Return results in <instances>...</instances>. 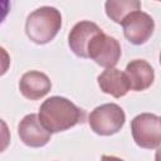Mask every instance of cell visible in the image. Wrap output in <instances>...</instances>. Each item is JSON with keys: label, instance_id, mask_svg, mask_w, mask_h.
I'll return each instance as SVG.
<instances>
[{"label": "cell", "instance_id": "obj_12", "mask_svg": "<svg viewBox=\"0 0 161 161\" xmlns=\"http://www.w3.org/2000/svg\"><path fill=\"white\" fill-rule=\"evenodd\" d=\"M107 16L114 23L121 24L132 11L141 10V3L137 0H109L104 4Z\"/></svg>", "mask_w": 161, "mask_h": 161}, {"label": "cell", "instance_id": "obj_13", "mask_svg": "<svg viewBox=\"0 0 161 161\" xmlns=\"http://www.w3.org/2000/svg\"><path fill=\"white\" fill-rule=\"evenodd\" d=\"M10 143V131L5 121L0 118V152L5 151Z\"/></svg>", "mask_w": 161, "mask_h": 161}, {"label": "cell", "instance_id": "obj_5", "mask_svg": "<svg viewBox=\"0 0 161 161\" xmlns=\"http://www.w3.org/2000/svg\"><path fill=\"white\" fill-rule=\"evenodd\" d=\"M87 58L93 59L98 65L107 69L113 68L121 58V45L118 40L101 31L91 40Z\"/></svg>", "mask_w": 161, "mask_h": 161}, {"label": "cell", "instance_id": "obj_14", "mask_svg": "<svg viewBox=\"0 0 161 161\" xmlns=\"http://www.w3.org/2000/svg\"><path fill=\"white\" fill-rule=\"evenodd\" d=\"M9 67H10V55L3 47H0V77L8 72Z\"/></svg>", "mask_w": 161, "mask_h": 161}, {"label": "cell", "instance_id": "obj_6", "mask_svg": "<svg viewBox=\"0 0 161 161\" xmlns=\"http://www.w3.org/2000/svg\"><path fill=\"white\" fill-rule=\"evenodd\" d=\"M121 25L123 28V34L126 39L135 45H141L146 43L151 38L155 29L153 19L141 10H136L128 14L123 19Z\"/></svg>", "mask_w": 161, "mask_h": 161}, {"label": "cell", "instance_id": "obj_15", "mask_svg": "<svg viewBox=\"0 0 161 161\" xmlns=\"http://www.w3.org/2000/svg\"><path fill=\"white\" fill-rule=\"evenodd\" d=\"M9 11H10V3L6 0H0V24L4 21Z\"/></svg>", "mask_w": 161, "mask_h": 161}, {"label": "cell", "instance_id": "obj_11", "mask_svg": "<svg viewBox=\"0 0 161 161\" xmlns=\"http://www.w3.org/2000/svg\"><path fill=\"white\" fill-rule=\"evenodd\" d=\"M97 82L101 91L116 98L123 97L130 91V83L125 72H121L116 68H108L103 70L98 75Z\"/></svg>", "mask_w": 161, "mask_h": 161}, {"label": "cell", "instance_id": "obj_7", "mask_svg": "<svg viewBox=\"0 0 161 161\" xmlns=\"http://www.w3.org/2000/svg\"><path fill=\"white\" fill-rule=\"evenodd\" d=\"M20 140L29 147H42L50 140L52 133L48 132L40 123L38 114H26L18 126Z\"/></svg>", "mask_w": 161, "mask_h": 161}, {"label": "cell", "instance_id": "obj_2", "mask_svg": "<svg viewBox=\"0 0 161 161\" xmlns=\"http://www.w3.org/2000/svg\"><path fill=\"white\" fill-rule=\"evenodd\" d=\"M62 28V15L53 6H42L29 14L25 21L28 38L36 44H47Z\"/></svg>", "mask_w": 161, "mask_h": 161}, {"label": "cell", "instance_id": "obj_1", "mask_svg": "<svg viewBox=\"0 0 161 161\" xmlns=\"http://www.w3.org/2000/svg\"><path fill=\"white\" fill-rule=\"evenodd\" d=\"M38 118L48 132L54 133L69 130L82 122L84 112L69 99L54 96L43 102Z\"/></svg>", "mask_w": 161, "mask_h": 161}, {"label": "cell", "instance_id": "obj_9", "mask_svg": "<svg viewBox=\"0 0 161 161\" xmlns=\"http://www.w3.org/2000/svg\"><path fill=\"white\" fill-rule=\"evenodd\" d=\"M52 88L50 79L47 74L30 70L23 74L19 80V89L20 93L28 99H39L44 97Z\"/></svg>", "mask_w": 161, "mask_h": 161}, {"label": "cell", "instance_id": "obj_4", "mask_svg": "<svg viewBox=\"0 0 161 161\" xmlns=\"http://www.w3.org/2000/svg\"><path fill=\"white\" fill-rule=\"evenodd\" d=\"M135 142L143 148H156L161 141L160 117L152 113H141L131 121Z\"/></svg>", "mask_w": 161, "mask_h": 161}, {"label": "cell", "instance_id": "obj_10", "mask_svg": "<svg viewBox=\"0 0 161 161\" xmlns=\"http://www.w3.org/2000/svg\"><path fill=\"white\" fill-rule=\"evenodd\" d=\"M125 74L130 83V89L145 91L147 89L155 79V72L150 63L143 59L131 60L125 70Z\"/></svg>", "mask_w": 161, "mask_h": 161}, {"label": "cell", "instance_id": "obj_8", "mask_svg": "<svg viewBox=\"0 0 161 161\" xmlns=\"http://www.w3.org/2000/svg\"><path fill=\"white\" fill-rule=\"evenodd\" d=\"M101 31H102L101 28L92 21L84 20V21L77 23L72 28L69 36H68L70 50L77 57L87 58V50H88V45L91 40Z\"/></svg>", "mask_w": 161, "mask_h": 161}, {"label": "cell", "instance_id": "obj_3", "mask_svg": "<svg viewBox=\"0 0 161 161\" xmlns=\"http://www.w3.org/2000/svg\"><path fill=\"white\" fill-rule=\"evenodd\" d=\"M126 114L116 103H106L96 107L88 118V123L97 135L111 136L117 133L125 125Z\"/></svg>", "mask_w": 161, "mask_h": 161}, {"label": "cell", "instance_id": "obj_16", "mask_svg": "<svg viewBox=\"0 0 161 161\" xmlns=\"http://www.w3.org/2000/svg\"><path fill=\"white\" fill-rule=\"evenodd\" d=\"M101 161H125V160H122V158H119V157H116V156H108V155H104V156H102Z\"/></svg>", "mask_w": 161, "mask_h": 161}]
</instances>
